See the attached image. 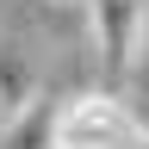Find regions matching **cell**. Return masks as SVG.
<instances>
[{"instance_id": "obj_1", "label": "cell", "mask_w": 149, "mask_h": 149, "mask_svg": "<svg viewBox=\"0 0 149 149\" xmlns=\"http://www.w3.org/2000/svg\"><path fill=\"white\" fill-rule=\"evenodd\" d=\"M130 106L118 93H74L56 106V149H143Z\"/></svg>"}, {"instance_id": "obj_2", "label": "cell", "mask_w": 149, "mask_h": 149, "mask_svg": "<svg viewBox=\"0 0 149 149\" xmlns=\"http://www.w3.org/2000/svg\"><path fill=\"white\" fill-rule=\"evenodd\" d=\"M87 19H93V44H100V62L112 74H124L137 62L143 37H149V13L143 0H87Z\"/></svg>"}, {"instance_id": "obj_3", "label": "cell", "mask_w": 149, "mask_h": 149, "mask_svg": "<svg viewBox=\"0 0 149 149\" xmlns=\"http://www.w3.org/2000/svg\"><path fill=\"white\" fill-rule=\"evenodd\" d=\"M0 149H56V112H50V106H25V112H13L6 143H0Z\"/></svg>"}, {"instance_id": "obj_4", "label": "cell", "mask_w": 149, "mask_h": 149, "mask_svg": "<svg viewBox=\"0 0 149 149\" xmlns=\"http://www.w3.org/2000/svg\"><path fill=\"white\" fill-rule=\"evenodd\" d=\"M62 6H87V0H62Z\"/></svg>"}]
</instances>
